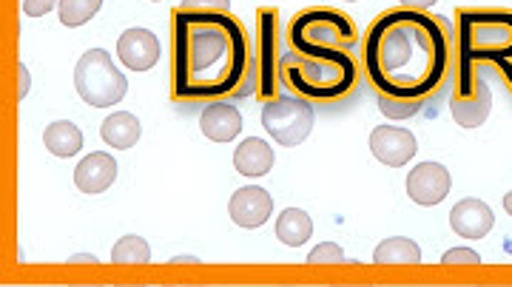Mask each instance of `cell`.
<instances>
[{
    "label": "cell",
    "instance_id": "6da1fadb",
    "mask_svg": "<svg viewBox=\"0 0 512 287\" xmlns=\"http://www.w3.org/2000/svg\"><path fill=\"white\" fill-rule=\"evenodd\" d=\"M453 60L456 43L444 18L421 9H387L362 37V72L387 97L427 103L447 83Z\"/></svg>",
    "mask_w": 512,
    "mask_h": 287
},
{
    "label": "cell",
    "instance_id": "7a4b0ae2",
    "mask_svg": "<svg viewBox=\"0 0 512 287\" xmlns=\"http://www.w3.org/2000/svg\"><path fill=\"white\" fill-rule=\"evenodd\" d=\"M171 97L177 103H214L254 91V43L231 12L174 9Z\"/></svg>",
    "mask_w": 512,
    "mask_h": 287
},
{
    "label": "cell",
    "instance_id": "3957f363",
    "mask_svg": "<svg viewBox=\"0 0 512 287\" xmlns=\"http://www.w3.org/2000/svg\"><path fill=\"white\" fill-rule=\"evenodd\" d=\"M487 66L504 80L512 94V9L461 6L456 12L453 97L473 94Z\"/></svg>",
    "mask_w": 512,
    "mask_h": 287
},
{
    "label": "cell",
    "instance_id": "277c9868",
    "mask_svg": "<svg viewBox=\"0 0 512 287\" xmlns=\"http://www.w3.org/2000/svg\"><path fill=\"white\" fill-rule=\"evenodd\" d=\"M362 63L348 49H291L282 57V86L311 103H336L356 91Z\"/></svg>",
    "mask_w": 512,
    "mask_h": 287
},
{
    "label": "cell",
    "instance_id": "5b68a950",
    "mask_svg": "<svg viewBox=\"0 0 512 287\" xmlns=\"http://www.w3.org/2000/svg\"><path fill=\"white\" fill-rule=\"evenodd\" d=\"M285 32L276 6L256 9V35H254V94L259 103H268L279 97L282 86V57H285Z\"/></svg>",
    "mask_w": 512,
    "mask_h": 287
},
{
    "label": "cell",
    "instance_id": "8992f818",
    "mask_svg": "<svg viewBox=\"0 0 512 287\" xmlns=\"http://www.w3.org/2000/svg\"><path fill=\"white\" fill-rule=\"evenodd\" d=\"M288 46L291 49H308V46H319V49H348L359 43V32L356 23L330 6H313V9H302L296 12L288 23Z\"/></svg>",
    "mask_w": 512,
    "mask_h": 287
},
{
    "label": "cell",
    "instance_id": "52a82bcc",
    "mask_svg": "<svg viewBox=\"0 0 512 287\" xmlns=\"http://www.w3.org/2000/svg\"><path fill=\"white\" fill-rule=\"evenodd\" d=\"M74 89L83 103L94 108L117 106L128 91L126 74L120 72L106 49H89L74 66Z\"/></svg>",
    "mask_w": 512,
    "mask_h": 287
},
{
    "label": "cell",
    "instance_id": "ba28073f",
    "mask_svg": "<svg viewBox=\"0 0 512 287\" xmlns=\"http://www.w3.org/2000/svg\"><path fill=\"white\" fill-rule=\"evenodd\" d=\"M262 128L268 131V137H274L276 143L285 148H296L311 137L313 123H316V111L311 100H302L296 94H279L274 100L262 103Z\"/></svg>",
    "mask_w": 512,
    "mask_h": 287
},
{
    "label": "cell",
    "instance_id": "9c48e42d",
    "mask_svg": "<svg viewBox=\"0 0 512 287\" xmlns=\"http://www.w3.org/2000/svg\"><path fill=\"white\" fill-rule=\"evenodd\" d=\"M450 188H453L450 171L441 162H419L407 174V197L421 208H433V205L444 202Z\"/></svg>",
    "mask_w": 512,
    "mask_h": 287
},
{
    "label": "cell",
    "instance_id": "30bf717a",
    "mask_svg": "<svg viewBox=\"0 0 512 287\" xmlns=\"http://www.w3.org/2000/svg\"><path fill=\"white\" fill-rule=\"evenodd\" d=\"M370 151L387 168H402L416 157V137L399 126H376L370 131Z\"/></svg>",
    "mask_w": 512,
    "mask_h": 287
},
{
    "label": "cell",
    "instance_id": "8fae6325",
    "mask_svg": "<svg viewBox=\"0 0 512 287\" xmlns=\"http://www.w3.org/2000/svg\"><path fill=\"white\" fill-rule=\"evenodd\" d=\"M228 214H231V222L239 225V228H262L271 214H274V199L265 188L259 185H245L231 194V202H228Z\"/></svg>",
    "mask_w": 512,
    "mask_h": 287
},
{
    "label": "cell",
    "instance_id": "7c38bea8",
    "mask_svg": "<svg viewBox=\"0 0 512 287\" xmlns=\"http://www.w3.org/2000/svg\"><path fill=\"white\" fill-rule=\"evenodd\" d=\"M117 57L131 72H148L160 60V40L148 29H126L117 40Z\"/></svg>",
    "mask_w": 512,
    "mask_h": 287
},
{
    "label": "cell",
    "instance_id": "4fadbf2b",
    "mask_svg": "<svg viewBox=\"0 0 512 287\" xmlns=\"http://www.w3.org/2000/svg\"><path fill=\"white\" fill-rule=\"evenodd\" d=\"M450 228L464 239H484L495 228L493 208L481 199H461L450 211Z\"/></svg>",
    "mask_w": 512,
    "mask_h": 287
},
{
    "label": "cell",
    "instance_id": "5bb4252c",
    "mask_svg": "<svg viewBox=\"0 0 512 287\" xmlns=\"http://www.w3.org/2000/svg\"><path fill=\"white\" fill-rule=\"evenodd\" d=\"M117 180V160L106 151H94L74 168V185L83 194H103Z\"/></svg>",
    "mask_w": 512,
    "mask_h": 287
},
{
    "label": "cell",
    "instance_id": "9a60e30c",
    "mask_svg": "<svg viewBox=\"0 0 512 287\" xmlns=\"http://www.w3.org/2000/svg\"><path fill=\"white\" fill-rule=\"evenodd\" d=\"M200 128L211 143H231L242 131V114L228 100H214L202 108Z\"/></svg>",
    "mask_w": 512,
    "mask_h": 287
},
{
    "label": "cell",
    "instance_id": "2e32d148",
    "mask_svg": "<svg viewBox=\"0 0 512 287\" xmlns=\"http://www.w3.org/2000/svg\"><path fill=\"white\" fill-rule=\"evenodd\" d=\"M493 111V91L487 77L481 74L476 83V91L467 94V97H450V114L461 128H478L487 123Z\"/></svg>",
    "mask_w": 512,
    "mask_h": 287
},
{
    "label": "cell",
    "instance_id": "e0dca14e",
    "mask_svg": "<svg viewBox=\"0 0 512 287\" xmlns=\"http://www.w3.org/2000/svg\"><path fill=\"white\" fill-rule=\"evenodd\" d=\"M274 160V148L265 143L262 137H248L234 151V168L242 177H248V180L265 177L274 168Z\"/></svg>",
    "mask_w": 512,
    "mask_h": 287
},
{
    "label": "cell",
    "instance_id": "ac0fdd59",
    "mask_svg": "<svg viewBox=\"0 0 512 287\" xmlns=\"http://www.w3.org/2000/svg\"><path fill=\"white\" fill-rule=\"evenodd\" d=\"M100 137H103V143L111 145V148L126 151V148H134V145L140 143V137H143V126H140V120H137L134 114H128V111H117V114H109V117L103 120V126H100Z\"/></svg>",
    "mask_w": 512,
    "mask_h": 287
},
{
    "label": "cell",
    "instance_id": "d6986e66",
    "mask_svg": "<svg viewBox=\"0 0 512 287\" xmlns=\"http://www.w3.org/2000/svg\"><path fill=\"white\" fill-rule=\"evenodd\" d=\"M43 145L49 148V154L69 160V157H77L83 148V131L74 126L72 120H55L43 131Z\"/></svg>",
    "mask_w": 512,
    "mask_h": 287
},
{
    "label": "cell",
    "instance_id": "ffe728a7",
    "mask_svg": "<svg viewBox=\"0 0 512 287\" xmlns=\"http://www.w3.org/2000/svg\"><path fill=\"white\" fill-rule=\"evenodd\" d=\"M313 236V219L302 208H285L276 219V239L288 248H302Z\"/></svg>",
    "mask_w": 512,
    "mask_h": 287
},
{
    "label": "cell",
    "instance_id": "44dd1931",
    "mask_svg": "<svg viewBox=\"0 0 512 287\" xmlns=\"http://www.w3.org/2000/svg\"><path fill=\"white\" fill-rule=\"evenodd\" d=\"M376 265H421V248L407 236H390L373 251Z\"/></svg>",
    "mask_w": 512,
    "mask_h": 287
},
{
    "label": "cell",
    "instance_id": "7402d4cb",
    "mask_svg": "<svg viewBox=\"0 0 512 287\" xmlns=\"http://www.w3.org/2000/svg\"><path fill=\"white\" fill-rule=\"evenodd\" d=\"M103 9V0H60L57 15L66 29H80Z\"/></svg>",
    "mask_w": 512,
    "mask_h": 287
},
{
    "label": "cell",
    "instance_id": "603a6c76",
    "mask_svg": "<svg viewBox=\"0 0 512 287\" xmlns=\"http://www.w3.org/2000/svg\"><path fill=\"white\" fill-rule=\"evenodd\" d=\"M111 262L114 265H148L151 248L143 236H123V239H117V245L111 251Z\"/></svg>",
    "mask_w": 512,
    "mask_h": 287
},
{
    "label": "cell",
    "instance_id": "cb8c5ba5",
    "mask_svg": "<svg viewBox=\"0 0 512 287\" xmlns=\"http://www.w3.org/2000/svg\"><path fill=\"white\" fill-rule=\"evenodd\" d=\"M376 103L387 120H410L421 111V100H399V97H387V94H376Z\"/></svg>",
    "mask_w": 512,
    "mask_h": 287
},
{
    "label": "cell",
    "instance_id": "d4e9b609",
    "mask_svg": "<svg viewBox=\"0 0 512 287\" xmlns=\"http://www.w3.org/2000/svg\"><path fill=\"white\" fill-rule=\"evenodd\" d=\"M308 262H311V265H345V262H348V256L342 253L339 245H333V242H322V245H316V248L308 253Z\"/></svg>",
    "mask_w": 512,
    "mask_h": 287
},
{
    "label": "cell",
    "instance_id": "484cf974",
    "mask_svg": "<svg viewBox=\"0 0 512 287\" xmlns=\"http://www.w3.org/2000/svg\"><path fill=\"white\" fill-rule=\"evenodd\" d=\"M441 265H481V256L470 248H450L441 256Z\"/></svg>",
    "mask_w": 512,
    "mask_h": 287
},
{
    "label": "cell",
    "instance_id": "4316f807",
    "mask_svg": "<svg viewBox=\"0 0 512 287\" xmlns=\"http://www.w3.org/2000/svg\"><path fill=\"white\" fill-rule=\"evenodd\" d=\"M180 9H191V12H231V0H183Z\"/></svg>",
    "mask_w": 512,
    "mask_h": 287
},
{
    "label": "cell",
    "instance_id": "83f0119b",
    "mask_svg": "<svg viewBox=\"0 0 512 287\" xmlns=\"http://www.w3.org/2000/svg\"><path fill=\"white\" fill-rule=\"evenodd\" d=\"M55 6H60V0H23V15H29V18H43V15H49Z\"/></svg>",
    "mask_w": 512,
    "mask_h": 287
},
{
    "label": "cell",
    "instance_id": "f1b7e54d",
    "mask_svg": "<svg viewBox=\"0 0 512 287\" xmlns=\"http://www.w3.org/2000/svg\"><path fill=\"white\" fill-rule=\"evenodd\" d=\"M18 74H20V91H18V97H20V100H23V97L29 94V86H32V83H29V69H26V63H20V66H18Z\"/></svg>",
    "mask_w": 512,
    "mask_h": 287
},
{
    "label": "cell",
    "instance_id": "f546056e",
    "mask_svg": "<svg viewBox=\"0 0 512 287\" xmlns=\"http://www.w3.org/2000/svg\"><path fill=\"white\" fill-rule=\"evenodd\" d=\"M433 3H436V0H399V6H407V9H421V12H427Z\"/></svg>",
    "mask_w": 512,
    "mask_h": 287
},
{
    "label": "cell",
    "instance_id": "4dcf8cb0",
    "mask_svg": "<svg viewBox=\"0 0 512 287\" xmlns=\"http://www.w3.org/2000/svg\"><path fill=\"white\" fill-rule=\"evenodd\" d=\"M69 262H72V265H80V262H86V265H94L97 259H94V256H86V253H83V256H72Z\"/></svg>",
    "mask_w": 512,
    "mask_h": 287
},
{
    "label": "cell",
    "instance_id": "1f68e13d",
    "mask_svg": "<svg viewBox=\"0 0 512 287\" xmlns=\"http://www.w3.org/2000/svg\"><path fill=\"white\" fill-rule=\"evenodd\" d=\"M504 211H507V214L512 216V191H510V194H507V197H504Z\"/></svg>",
    "mask_w": 512,
    "mask_h": 287
},
{
    "label": "cell",
    "instance_id": "d6a6232c",
    "mask_svg": "<svg viewBox=\"0 0 512 287\" xmlns=\"http://www.w3.org/2000/svg\"><path fill=\"white\" fill-rule=\"evenodd\" d=\"M348 3H356V0H348Z\"/></svg>",
    "mask_w": 512,
    "mask_h": 287
},
{
    "label": "cell",
    "instance_id": "836d02e7",
    "mask_svg": "<svg viewBox=\"0 0 512 287\" xmlns=\"http://www.w3.org/2000/svg\"><path fill=\"white\" fill-rule=\"evenodd\" d=\"M151 3H157V0H151Z\"/></svg>",
    "mask_w": 512,
    "mask_h": 287
}]
</instances>
